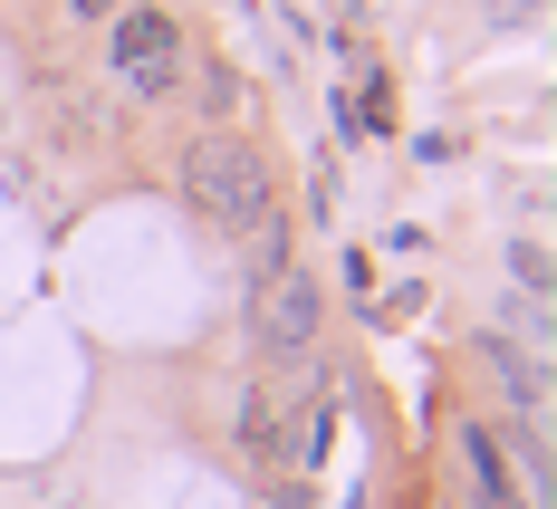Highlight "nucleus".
Listing matches in <instances>:
<instances>
[{"label": "nucleus", "mask_w": 557, "mask_h": 509, "mask_svg": "<svg viewBox=\"0 0 557 509\" xmlns=\"http://www.w3.org/2000/svg\"><path fill=\"white\" fill-rule=\"evenodd\" d=\"M183 202H193V222H212V231H270V202H278V183H270V154L250 145V135H231V125H212V135H193L183 145Z\"/></svg>", "instance_id": "obj_1"}, {"label": "nucleus", "mask_w": 557, "mask_h": 509, "mask_svg": "<svg viewBox=\"0 0 557 509\" xmlns=\"http://www.w3.org/2000/svg\"><path fill=\"white\" fill-rule=\"evenodd\" d=\"M107 49H115V77H125L145 107H164L173 87H183V20H173V10H154V0L107 10Z\"/></svg>", "instance_id": "obj_2"}, {"label": "nucleus", "mask_w": 557, "mask_h": 509, "mask_svg": "<svg viewBox=\"0 0 557 509\" xmlns=\"http://www.w3.org/2000/svg\"><path fill=\"white\" fill-rule=\"evenodd\" d=\"M318 327H327L318 280H308V270H288V260H270V270L250 280V346H260V356H308Z\"/></svg>", "instance_id": "obj_3"}, {"label": "nucleus", "mask_w": 557, "mask_h": 509, "mask_svg": "<svg viewBox=\"0 0 557 509\" xmlns=\"http://www.w3.org/2000/svg\"><path fill=\"white\" fill-rule=\"evenodd\" d=\"M491 375H500V395L519 404V423H548V356L539 346H491Z\"/></svg>", "instance_id": "obj_4"}, {"label": "nucleus", "mask_w": 557, "mask_h": 509, "mask_svg": "<svg viewBox=\"0 0 557 509\" xmlns=\"http://www.w3.org/2000/svg\"><path fill=\"white\" fill-rule=\"evenodd\" d=\"M481 10H491V20H539L548 0H481Z\"/></svg>", "instance_id": "obj_5"}, {"label": "nucleus", "mask_w": 557, "mask_h": 509, "mask_svg": "<svg viewBox=\"0 0 557 509\" xmlns=\"http://www.w3.org/2000/svg\"><path fill=\"white\" fill-rule=\"evenodd\" d=\"M67 10H125V0H67Z\"/></svg>", "instance_id": "obj_6"}]
</instances>
